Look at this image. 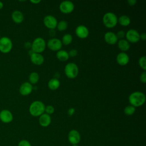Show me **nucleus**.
I'll use <instances>...</instances> for the list:
<instances>
[{"instance_id":"nucleus-1","label":"nucleus","mask_w":146,"mask_h":146,"mask_svg":"<svg viewBox=\"0 0 146 146\" xmlns=\"http://www.w3.org/2000/svg\"><path fill=\"white\" fill-rule=\"evenodd\" d=\"M128 100L131 106L134 107H139L145 103V95L142 92L135 91L129 95Z\"/></svg>"},{"instance_id":"nucleus-2","label":"nucleus","mask_w":146,"mask_h":146,"mask_svg":"<svg viewBox=\"0 0 146 146\" xmlns=\"http://www.w3.org/2000/svg\"><path fill=\"white\" fill-rule=\"evenodd\" d=\"M45 105L44 103L39 100L34 101L31 103L29 107V112L31 115L37 117L40 116L44 113Z\"/></svg>"},{"instance_id":"nucleus-3","label":"nucleus","mask_w":146,"mask_h":146,"mask_svg":"<svg viewBox=\"0 0 146 146\" xmlns=\"http://www.w3.org/2000/svg\"><path fill=\"white\" fill-rule=\"evenodd\" d=\"M117 17L116 15L112 12H107L103 17V23L108 29H112L115 27L117 22Z\"/></svg>"},{"instance_id":"nucleus-4","label":"nucleus","mask_w":146,"mask_h":146,"mask_svg":"<svg viewBox=\"0 0 146 146\" xmlns=\"http://www.w3.org/2000/svg\"><path fill=\"white\" fill-rule=\"evenodd\" d=\"M46 42L42 38L38 37L35 38L31 43V50L35 53L40 54L46 48Z\"/></svg>"},{"instance_id":"nucleus-5","label":"nucleus","mask_w":146,"mask_h":146,"mask_svg":"<svg viewBox=\"0 0 146 146\" xmlns=\"http://www.w3.org/2000/svg\"><path fill=\"white\" fill-rule=\"evenodd\" d=\"M64 73L66 76L69 79L75 78L79 73L78 66L72 62L67 63L64 67Z\"/></svg>"},{"instance_id":"nucleus-6","label":"nucleus","mask_w":146,"mask_h":146,"mask_svg":"<svg viewBox=\"0 0 146 146\" xmlns=\"http://www.w3.org/2000/svg\"><path fill=\"white\" fill-rule=\"evenodd\" d=\"M13 48L11 40L7 36L0 38V51L3 54L10 52Z\"/></svg>"},{"instance_id":"nucleus-7","label":"nucleus","mask_w":146,"mask_h":146,"mask_svg":"<svg viewBox=\"0 0 146 146\" xmlns=\"http://www.w3.org/2000/svg\"><path fill=\"white\" fill-rule=\"evenodd\" d=\"M126 40L129 43H135L140 40V34L135 29H129L125 33Z\"/></svg>"},{"instance_id":"nucleus-8","label":"nucleus","mask_w":146,"mask_h":146,"mask_svg":"<svg viewBox=\"0 0 146 146\" xmlns=\"http://www.w3.org/2000/svg\"><path fill=\"white\" fill-rule=\"evenodd\" d=\"M47 46L51 51H58L62 47V43L60 39L56 38H52L48 40Z\"/></svg>"},{"instance_id":"nucleus-9","label":"nucleus","mask_w":146,"mask_h":146,"mask_svg":"<svg viewBox=\"0 0 146 146\" xmlns=\"http://www.w3.org/2000/svg\"><path fill=\"white\" fill-rule=\"evenodd\" d=\"M59 7L62 13L70 14L74 10V5L70 1H64L60 3Z\"/></svg>"},{"instance_id":"nucleus-10","label":"nucleus","mask_w":146,"mask_h":146,"mask_svg":"<svg viewBox=\"0 0 146 146\" xmlns=\"http://www.w3.org/2000/svg\"><path fill=\"white\" fill-rule=\"evenodd\" d=\"M43 23L44 26L50 30L55 29L58 23L57 19L52 15H46L43 19Z\"/></svg>"},{"instance_id":"nucleus-11","label":"nucleus","mask_w":146,"mask_h":146,"mask_svg":"<svg viewBox=\"0 0 146 146\" xmlns=\"http://www.w3.org/2000/svg\"><path fill=\"white\" fill-rule=\"evenodd\" d=\"M80 135L76 129L71 130L68 134V141L72 145L78 144L80 141Z\"/></svg>"},{"instance_id":"nucleus-12","label":"nucleus","mask_w":146,"mask_h":146,"mask_svg":"<svg viewBox=\"0 0 146 146\" xmlns=\"http://www.w3.org/2000/svg\"><path fill=\"white\" fill-rule=\"evenodd\" d=\"M13 120V115L10 111L4 109L0 111V120L4 123H9Z\"/></svg>"},{"instance_id":"nucleus-13","label":"nucleus","mask_w":146,"mask_h":146,"mask_svg":"<svg viewBox=\"0 0 146 146\" xmlns=\"http://www.w3.org/2000/svg\"><path fill=\"white\" fill-rule=\"evenodd\" d=\"M33 90V87L31 83L27 82L23 83L19 87V93L23 96H27L30 94Z\"/></svg>"},{"instance_id":"nucleus-14","label":"nucleus","mask_w":146,"mask_h":146,"mask_svg":"<svg viewBox=\"0 0 146 146\" xmlns=\"http://www.w3.org/2000/svg\"><path fill=\"white\" fill-rule=\"evenodd\" d=\"M75 34L78 38L85 39L88 36L89 31L86 26L79 25L75 29Z\"/></svg>"},{"instance_id":"nucleus-15","label":"nucleus","mask_w":146,"mask_h":146,"mask_svg":"<svg viewBox=\"0 0 146 146\" xmlns=\"http://www.w3.org/2000/svg\"><path fill=\"white\" fill-rule=\"evenodd\" d=\"M105 42L109 44H114L118 41V38L116 34L111 31L107 32L104 36Z\"/></svg>"},{"instance_id":"nucleus-16","label":"nucleus","mask_w":146,"mask_h":146,"mask_svg":"<svg viewBox=\"0 0 146 146\" xmlns=\"http://www.w3.org/2000/svg\"><path fill=\"white\" fill-rule=\"evenodd\" d=\"M129 61V58L128 54L124 52H121L116 56V62L120 66L127 65Z\"/></svg>"},{"instance_id":"nucleus-17","label":"nucleus","mask_w":146,"mask_h":146,"mask_svg":"<svg viewBox=\"0 0 146 146\" xmlns=\"http://www.w3.org/2000/svg\"><path fill=\"white\" fill-rule=\"evenodd\" d=\"M30 60L34 64L40 66L44 62V57L40 54L33 52L30 55Z\"/></svg>"},{"instance_id":"nucleus-18","label":"nucleus","mask_w":146,"mask_h":146,"mask_svg":"<svg viewBox=\"0 0 146 146\" xmlns=\"http://www.w3.org/2000/svg\"><path fill=\"white\" fill-rule=\"evenodd\" d=\"M51 122V117L50 115L44 113L41 115L39 117V123L43 127H48Z\"/></svg>"},{"instance_id":"nucleus-19","label":"nucleus","mask_w":146,"mask_h":146,"mask_svg":"<svg viewBox=\"0 0 146 146\" xmlns=\"http://www.w3.org/2000/svg\"><path fill=\"white\" fill-rule=\"evenodd\" d=\"M13 21L17 24L21 23L24 20V15L19 10H15L11 14Z\"/></svg>"},{"instance_id":"nucleus-20","label":"nucleus","mask_w":146,"mask_h":146,"mask_svg":"<svg viewBox=\"0 0 146 146\" xmlns=\"http://www.w3.org/2000/svg\"><path fill=\"white\" fill-rule=\"evenodd\" d=\"M117 46L122 52H125L129 49L130 44L126 39H122L117 42Z\"/></svg>"},{"instance_id":"nucleus-21","label":"nucleus","mask_w":146,"mask_h":146,"mask_svg":"<svg viewBox=\"0 0 146 146\" xmlns=\"http://www.w3.org/2000/svg\"><path fill=\"white\" fill-rule=\"evenodd\" d=\"M60 85V81L58 79L56 78H52L48 82V87L51 90H57Z\"/></svg>"},{"instance_id":"nucleus-22","label":"nucleus","mask_w":146,"mask_h":146,"mask_svg":"<svg viewBox=\"0 0 146 146\" xmlns=\"http://www.w3.org/2000/svg\"><path fill=\"white\" fill-rule=\"evenodd\" d=\"M56 56L59 60L62 62L67 61L69 58L68 52L63 50H60L58 51H57L56 54Z\"/></svg>"},{"instance_id":"nucleus-23","label":"nucleus","mask_w":146,"mask_h":146,"mask_svg":"<svg viewBox=\"0 0 146 146\" xmlns=\"http://www.w3.org/2000/svg\"><path fill=\"white\" fill-rule=\"evenodd\" d=\"M117 22H119V23L123 26H127L130 24L131 19L129 17H128L127 15H123L120 16L118 18Z\"/></svg>"},{"instance_id":"nucleus-24","label":"nucleus","mask_w":146,"mask_h":146,"mask_svg":"<svg viewBox=\"0 0 146 146\" xmlns=\"http://www.w3.org/2000/svg\"><path fill=\"white\" fill-rule=\"evenodd\" d=\"M39 79V74L36 72H32L29 76V83L31 84H36L38 82Z\"/></svg>"},{"instance_id":"nucleus-25","label":"nucleus","mask_w":146,"mask_h":146,"mask_svg":"<svg viewBox=\"0 0 146 146\" xmlns=\"http://www.w3.org/2000/svg\"><path fill=\"white\" fill-rule=\"evenodd\" d=\"M72 36L70 34H66L63 36L61 42L62 43V44L67 46L70 44L72 42Z\"/></svg>"},{"instance_id":"nucleus-26","label":"nucleus","mask_w":146,"mask_h":146,"mask_svg":"<svg viewBox=\"0 0 146 146\" xmlns=\"http://www.w3.org/2000/svg\"><path fill=\"white\" fill-rule=\"evenodd\" d=\"M68 27V23L66 21H60L58 22L56 25V28L58 31H62L66 30Z\"/></svg>"},{"instance_id":"nucleus-27","label":"nucleus","mask_w":146,"mask_h":146,"mask_svg":"<svg viewBox=\"0 0 146 146\" xmlns=\"http://www.w3.org/2000/svg\"><path fill=\"white\" fill-rule=\"evenodd\" d=\"M135 107L131 105H128L126 106L124 109V113L127 116H131L135 112Z\"/></svg>"},{"instance_id":"nucleus-28","label":"nucleus","mask_w":146,"mask_h":146,"mask_svg":"<svg viewBox=\"0 0 146 146\" xmlns=\"http://www.w3.org/2000/svg\"><path fill=\"white\" fill-rule=\"evenodd\" d=\"M139 64L140 67L144 71L146 70V57L145 56H141L139 59Z\"/></svg>"},{"instance_id":"nucleus-29","label":"nucleus","mask_w":146,"mask_h":146,"mask_svg":"<svg viewBox=\"0 0 146 146\" xmlns=\"http://www.w3.org/2000/svg\"><path fill=\"white\" fill-rule=\"evenodd\" d=\"M55 111V109H54V107L51 106V105H48V106H47L46 107H45V110H44V112L49 115L52 114Z\"/></svg>"},{"instance_id":"nucleus-30","label":"nucleus","mask_w":146,"mask_h":146,"mask_svg":"<svg viewBox=\"0 0 146 146\" xmlns=\"http://www.w3.org/2000/svg\"><path fill=\"white\" fill-rule=\"evenodd\" d=\"M18 146H32V145L28 140L23 139L18 143Z\"/></svg>"},{"instance_id":"nucleus-31","label":"nucleus","mask_w":146,"mask_h":146,"mask_svg":"<svg viewBox=\"0 0 146 146\" xmlns=\"http://www.w3.org/2000/svg\"><path fill=\"white\" fill-rule=\"evenodd\" d=\"M116 35L118 39L119 38L120 39H123L124 37H125V33L123 30H120V31H117V34H116Z\"/></svg>"},{"instance_id":"nucleus-32","label":"nucleus","mask_w":146,"mask_h":146,"mask_svg":"<svg viewBox=\"0 0 146 146\" xmlns=\"http://www.w3.org/2000/svg\"><path fill=\"white\" fill-rule=\"evenodd\" d=\"M140 80L143 83H145L146 82V72L144 71L140 75Z\"/></svg>"},{"instance_id":"nucleus-33","label":"nucleus","mask_w":146,"mask_h":146,"mask_svg":"<svg viewBox=\"0 0 146 146\" xmlns=\"http://www.w3.org/2000/svg\"><path fill=\"white\" fill-rule=\"evenodd\" d=\"M69 57H75L78 54V51L76 49H71L70 50V51L68 52Z\"/></svg>"},{"instance_id":"nucleus-34","label":"nucleus","mask_w":146,"mask_h":146,"mask_svg":"<svg viewBox=\"0 0 146 146\" xmlns=\"http://www.w3.org/2000/svg\"><path fill=\"white\" fill-rule=\"evenodd\" d=\"M127 2L129 6H134L137 3V1L136 0H128Z\"/></svg>"},{"instance_id":"nucleus-35","label":"nucleus","mask_w":146,"mask_h":146,"mask_svg":"<svg viewBox=\"0 0 146 146\" xmlns=\"http://www.w3.org/2000/svg\"><path fill=\"white\" fill-rule=\"evenodd\" d=\"M75 112V109L74 108H70L68 110V115L70 116H72Z\"/></svg>"},{"instance_id":"nucleus-36","label":"nucleus","mask_w":146,"mask_h":146,"mask_svg":"<svg viewBox=\"0 0 146 146\" xmlns=\"http://www.w3.org/2000/svg\"><path fill=\"white\" fill-rule=\"evenodd\" d=\"M146 39V34L145 33H141L140 34V39H141L143 40H145Z\"/></svg>"},{"instance_id":"nucleus-37","label":"nucleus","mask_w":146,"mask_h":146,"mask_svg":"<svg viewBox=\"0 0 146 146\" xmlns=\"http://www.w3.org/2000/svg\"><path fill=\"white\" fill-rule=\"evenodd\" d=\"M24 46L26 48H31V43L29 42H25V44H24Z\"/></svg>"},{"instance_id":"nucleus-38","label":"nucleus","mask_w":146,"mask_h":146,"mask_svg":"<svg viewBox=\"0 0 146 146\" xmlns=\"http://www.w3.org/2000/svg\"><path fill=\"white\" fill-rule=\"evenodd\" d=\"M49 34H50V36H51L53 37V36L55 35V31L54 30V29H53V30H50Z\"/></svg>"},{"instance_id":"nucleus-39","label":"nucleus","mask_w":146,"mask_h":146,"mask_svg":"<svg viewBox=\"0 0 146 146\" xmlns=\"http://www.w3.org/2000/svg\"><path fill=\"white\" fill-rule=\"evenodd\" d=\"M41 2L40 0H31L30 1V2H31L32 3H34V4H38L39 3H40Z\"/></svg>"},{"instance_id":"nucleus-40","label":"nucleus","mask_w":146,"mask_h":146,"mask_svg":"<svg viewBox=\"0 0 146 146\" xmlns=\"http://www.w3.org/2000/svg\"><path fill=\"white\" fill-rule=\"evenodd\" d=\"M3 7V3L1 1H0V10H1Z\"/></svg>"},{"instance_id":"nucleus-41","label":"nucleus","mask_w":146,"mask_h":146,"mask_svg":"<svg viewBox=\"0 0 146 146\" xmlns=\"http://www.w3.org/2000/svg\"><path fill=\"white\" fill-rule=\"evenodd\" d=\"M72 146H79L78 144H76V145H72Z\"/></svg>"}]
</instances>
